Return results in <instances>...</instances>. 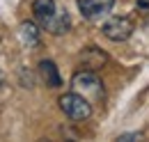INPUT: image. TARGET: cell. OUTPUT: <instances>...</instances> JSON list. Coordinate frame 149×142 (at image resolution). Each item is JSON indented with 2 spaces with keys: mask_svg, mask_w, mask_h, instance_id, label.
Masks as SVG:
<instances>
[{
  "mask_svg": "<svg viewBox=\"0 0 149 142\" xmlns=\"http://www.w3.org/2000/svg\"><path fill=\"white\" fill-rule=\"evenodd\" d=\"M60 108H62V112H64L69 119H74V122H85V119L92 115L90 101H87L83 94H76V92L62 94V96H60Z\"/></svg>",
  "mask_w": 149,
  "mask_h": 142,
  "instance_id": "1",
  "label": "cell"
},
{
  "mask_svg": "<svg viewBox=\"0 0 149 142\" xmlns=\"http://www.w3.org/2000/svg\"><path fill=\"white\" fill-rule=\"evenodd\" d=\"M101 30H103V35L108 37L110 41H126L133 35V23L124 16H115L110 21H106Z\"/></svg>",
  "mask_w": 149,
  "mask_h": 142,
  "instance_id": "2",
  "label": "cell"
},
{
  "mask_svg": "<svg viewBox=\"0 0 149 142\" xmlns=\"http://www.w3.org/2000/svg\"><path fill=\"white\" fill-rule=\"evenodd\" d=\"M112 5H115V0H78L80 14L85 18H90V21L106 16V14L112 9Z\"/></svg>",
  "mask_w": 149,
  "mask_h": 142,
  "instance_id": "3",
  "label": "cell"
},
{
  "mask_svg": "<svg viewBox=\"0 0 149 142\" xmlns=\"http://www.w3.org/2000/svg\"><path fill=\"white\" fill-rule=\"evenodd\" d=\"M32 14H35V18L41 23V28H44V25L57 14L55 0H35V2H32Z\"/></svg>",
  "mask_w": 149,
  "mask_h": 142,
  "instance_id": "4",
  "label": "cell"
},
{
  "mask_svg": "<svg viewBox=\"0 0 149 142\" xmlns=\"http://www.w3.org/2000/svg\"><path fill=\"white\" fill-rule=\"evenodd\" d=\"M39 78L53 89L62 85V78H60V73H57V67H55L53 60H41V62H39Z\"/></svg>",
  "mask_w": 149,
  "mask_h": 142,
  "instance_id": "5",
  "label": "cell"
},
{
  "mask_svg": "<svg viewBox=\"0 0 149 142\" xmlns=\"http://www.w3.org/2000/svg\"><path fill=\"white\" fill-rule=\"evenodd\" d=\"M74 87H78V89H85V92H94V94H99L101 92V83H99V78L94 76L92 71H78L74 76Z\"/></svg>",
  "mask_w": 149,
  "mask_h": 142,
  "instance_id": "6",
  "label": "cell"
},
{
  "mask_svg": "<svg viewBox=\"0 0 149 142\" xmlns=\"http://www.w3.org/2000/svg\"><path fill=\"white\" fill-rule=\"evenodd\" d=\"M69 25H71V18L67 14V9H57V14L44 25V30L51 32V35H62V32L69 30Z\"/></svg>",
  "mask_w": 149,
  "mask_h": 142,
  "instance_id": "7",
  "label": "cell"
},
{
  "mask_svg": "<svg viewBox=\"0 0 149 142\" xmlns=\"http://www.w3.org/2000/svg\"><path fill=\"white\" fill-rule=\"evenodd\" d=\"M21 37L28 46H37L39 44V30L35 28V23H21Z\"/></svg>",
  "mask_w": 149,
  "mask_h": 142,
  "instance_id": "8",
  "label": "cell"
},
{
  "mask_svg": "<svg viewBox=\"0 0 149 142\" xmlns=\"http://www.w3.org/2000/svg\"><path fill=\"white\" fill-rule=\"evenodd\" d=\"M142 138V133H124V135H119L117 140H140Z\"/></svg>",
  "mask_w": 149,
  "mask_h": 142,
  "instance_id": "9",
  "label": "cell"
}]
</instances>
